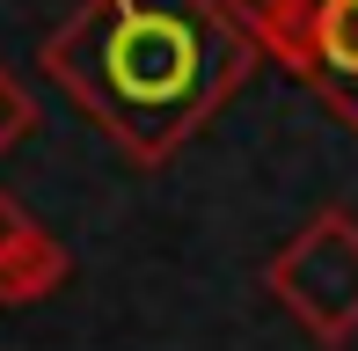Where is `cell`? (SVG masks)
Instances as JSON below:
<instances>
[{
  "label": "cell",
  "instance_id": "cell-2",
  "mask_svg": "<svg viewBox=\"0 0 358 351\" xmlns=\"http://www.w3.org/2000/svg\"><path fill=\"white\" fill-rule=\"evenodd\" d=\"M264 285L322 351H344L358 337V213L322 205L264 264Z\"/></svg>",
  "mask_w": 358,
  "mask_h": 351
},
{
  "label": "cell",
  "instance_id": "cell-1",
  "mask_svg": "<svg viewBox=\"0 0 358 351\" xmlns=\"http://www.w3.org/2000/svg\"><path fill=\"white\" fill-rule=\"evenodd\" d=\"M256 59L227 0H80L37 44L59 95L139 169L190 147Z\"/></svg>",
  "mask_w": 358,
  "mask_h": 351
},
{
  "label": "cell",
  "instance_id": "cell-5",
  "mask_svg": "<svg viewBox=\"0 0 358 351\" xmlns=\"http://www.w3.org/2000/svg\"><path fill=\"white\" fill-rule=\"evenodd\" d=\"M227 8H234V22L249 29V44L256 52H264V44H278L292 22H300L307 8H315V0H227Z\"/></svg>",
  "mask_w": 358,
  "mask_h": 351
},
{
  "label": "cell",
  "instance_id": "cell-4",
  "mask_svg": "<svg viewBox=\"0 0 358 351\" xmlns=\"http://www.w3.org/2000/svg\"><path fill=\"white\" fill-rule=\"evenodd\" d=\"M66 278H73V257L59 249V234L37 227V220H29V227L0 249V308H29V300L59 293Z\"/></svg>",
  "mask_w": 358,
  "mask_h": 351
},
{
  "label": "cell",
  "instance_id": "cell-3",
  "mask_svg": "<svg viewBox=\"0 0 358 351\" xmlns=\"http://www.w3.org/2000/svg\"><path fill=\"white\" fill-rule=\"evenodd\" d=\"M264 52L278 59L292 81H307L358 132V0H315V8H307L278 44H264Z\"/></svg>",
  "mask_w": 358,
  "mask_h": 351
},
{
  "label": "cell",
  "instance_id": "cell-6",
  "mask_svg": "<svg viewBox=\"0 0 358 351\" xmlns=\"http://www.w3.org/2000/svg\"><path fill=\"white\" fill-rule=\"evenodd\" d=\"M29 132H37V103H29V88L15 81L8 66H0V162H8Z\"/></svg>",
  "mask_w": 358,
  "mask_h": 351
},
{
  "label": "cell",
  "instance_id": "cell-7",
  "mask_svg": "<svg viewBox=\"0 0 358 351\" xmlns=\"http://www.w3.org/2000/svg\"><path fill=\"white\" fill-rule=\"evenodd\" d=\"M22 227H29V213H22L15 198H8V190H0V249H8V242H15Z\"/></svg>",
  "mask_w": 358,
  "mask_h": 351
}]
</instances>
